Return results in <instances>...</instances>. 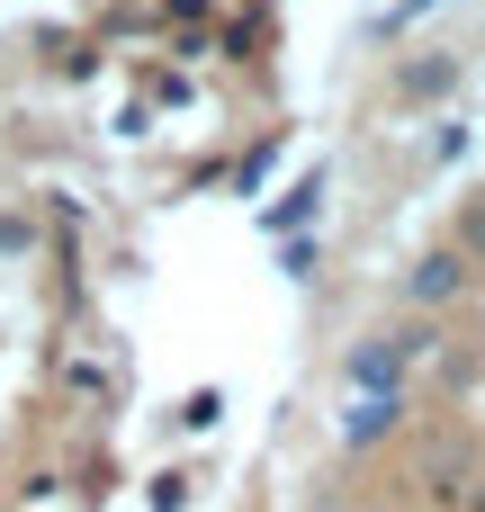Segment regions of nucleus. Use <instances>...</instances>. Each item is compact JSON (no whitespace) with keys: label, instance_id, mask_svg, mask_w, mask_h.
<instances>
[{"label":"nucleus","instance_id":"obj_1","mask_svg":"<svg viewBox=\"0 0 485 512\" xmlns=\"http://www.w3.org/2000/svg\"><path fill=\"white\" fill-rule=\"evenodd\" d=\"M459 288H468V252H423V261H414V279H405V297H414V306H450Z\"/></svg>","mask_w":485,"mask_h":512},{"label":"nucleus","instance_id":"obj_2","mask_svg":"<svg viewBox=\"0 0 485 512\" xmlns=\"http://www.w3.org/2000/svg\"><path fill=\"white\" fill-rule=\"evenodd\" d=\"M405 333H387V342H369V351H351V387L360 396H396V378H405Z\"/></svg>","mask_w":485,"mask_h":512},{"label":"nucleus","instance_id":"obj_3","mask_svg":"<svg viewBox=\"0 0 485 512\" xmlns=\"http://www.w3.org/2000/svg\"><path fill=\"white\" fill-rule=\"evenodd\" d=\"M396 414H405V396H360V405L342 414V441H351V450H369V441H387V432H396Z\"/></svg>","mask_w":485,"mask_h":512},{"label":"nucleus","instance_id":"obj_4","mask_svg":"<svg viewBox=\"0 0 485 512\" xmlns=\"http://www.w3.org/2000/svg\"><path fill=\"white\" fill-rule=\"evenodd\" d=\"M450 81H459V63H441V54L432 63H405V99H441Z\"/></svg>","mask_w":485,"mask_h":512},{"label":"nucleus","instance_id":"obj_5","mask_svg":"<svg viewBox=\"0 0 485 512\" xmlns=\"http://www.w3.org/2000/svg\"><path fill=\"white\" fill-rule=\"evenodd\" d=\"M216 414H225V396H189V405H180V423H189V432H207Z\"/></svg>","mask_w":485,"mask_h":512},{"label":"nucleus","instance_id":"obj_6","mask_svg":"<svg viewBox=\"0 0 485 512\" xmlns=\"http://www.w3.org/2000/svg\"><path fill=\"white\" fill-rule=\"evenodd\" d=\"M459 252H468V261H485V198L468 207V243H459Z\"/></svg>","mask_w":485,"mask_h":512},{"label":"nucleus","instance_id":"obj_7","mask_svg":"<svg viewBox=\"0 0 485 512\" xmlns=\"http://www.w3.org/2000/svg\"><path fill=\"white\" fill-rule=\"evenodd\" d=\"M468 512H485V477H477V486H468Z\"/></svg>","mask_w":485,"mask_h":512}]
</instances>
